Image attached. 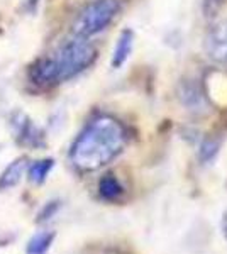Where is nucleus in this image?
<instances>
[{
    "mask_svg": "<svg viewBox=\"0 0 227 254\" xmlns=\"http://www.w3.org/2000/svg\"><path fill=\"white\" fill-rule=\"evenodd\" d=\"M126 139V129L117 119L98 116L86 124L73 142L70 158L80 171H95L122 153Z\"/></svg>",
    "mask_w": 227,
    "mask_h": 254,
    "instance_id": "1",
    "label": "nucleus"
},
{
    "mask_svg": "<svg viewBox=\"0 0 227 254\" xmlns=\"http://www.w3.org/2000/svg\"><path fill=\"white\" fill-rule=\"evenodd\" d=\"M97 60V48L88 39L75 38L63 44L55 55L36 61L29 76L38 87H53L85 71Z\"/></svg>",
    "mask_w": 227,
    "mask_h": 254,
    "instance_id": "2",
    "label": "nucleus"
},
{
    "mask_svg": "<svg viewBox=\"0 0 227 254\" xmlns=\"http://www.w3.org/2000/svg\"><path fill=\"white\" fill-rule=\"evenodd\" d=\"M119 10H121L119 0H93V2H90L78 14L75 24H73L75 38L88 39L107 29V26L115 19Z\"/></svg>",
    "mask_w": 227,
    "mask_h": 254,
    "instance_id": "3",
    "label": "nucleus"
},
{
    "mask_svg": "<svg viewBox=\"0 0 227 254\" xmlns=\"http://www.w3.org/2000/svg\"><path fill=\"white\" fill-rule=\"evenodd\" d=\"M205 51L210 60L227 64V20H222L209 31L205 38Z\"/></svg>",
    "mask_w": 227,
    "mask_h": 254,
    "instance_id": "4",
    "label": "nucleus"
},
{
    "mask_svg": "<svg viewBox=\"0 0 227 254\" xmlns=\"http://www.w3.org/2000/svg\"><path fill=\"white\" fill-rule=\"evenodd\" d=\"M14 129H15V137H17L20 144L27 147H41L44 144L41 129L27 116H24V114H17L14 117Z\"/></svg>",
    "mask_w": 227,
    "mask_h": 254,
    "instance_id": "5",
    "label": "nucleus"
},
{
    "mask_svg": "<svg viewBox=\"0 0 227 254\" xmlns=\"http://www.w3.org/2000/svg\"><path fill=\"white\" fill-rule=\"evenodd\" d=\"M133 48H134V32L131 29H124L121 32V36H119L117 43H115L112 60H110V64H112L114 69L124 66V63L129 60L131 53H133Z\"/></svg>",
    "mask_w": 227,
    "mask_h": 254,
    "instance_id": "6",
    "label": "nucleus"
},
{
    "mask_svg": "<svg viewBox=\"0 0 227 254\" xmlns=\"http://www.w3.org/2000/svg\"><path fill=\"white\" fill-rule=\"evenodd\" d=\"M24 171H27V163L24 158H19L15 161H12L9 166L5 168L2 175H0V188L5 190V188L15 187L22 178Z\"/></svg>",
    "mask_w": 227,
    "mask_h": 254,
    "instance_id": "7",
    "label": "nucleus"
},
{
    "mask_svg": "<svg viewBox=\"0 0 227 254\" xmlns=\"http://www.w3.org/2000/svg\"><path fill=\"white\" fill-rule=\"evenodd\" d=\"M53 168H55V159H51V158L39 159V161H34L32 165L27 166V176L32 183L41 185V183L46 182L48 175L51 173Z\"/></svg>",
    "mask_w": 227,
    "mask_h": 254,
    "instance_id": "8",
    "label": "nucleus"
},
{
    "mask_svg": "<svg viewBox=\"0 0 227 254\" xmlns=\"http://www.w3.org/2000/svg\"><path fill=\"white\" fill-rule=\"evenodd\" d=\"M98 193L105 200H117L124 193V188L114 175H105L98 183Z\"/></svg>",
    "mask_w": 227,
    "mask_h": 254,
    "instance_id": "9",
    "label": "nucleus"
},
{
    "mask_svg": "<svg viewBox=\"0 0 227 254\" xmlns=\"http://www.w3.org/2000/svg\"><path fill=\"white\" fill-rule=\"evenodd\" d=\"M55 241V232H39L27 243V254H46Z\"/></svg>",
    "mask_w": 227,
    "mask_h": 254,
    "instance_id": "10",
    "label": "nucleus"
},
{
    "mask_svg": "<svg viewBox=\"0 0 227 254\" xmlns=\"http://www.w3.org/2000/svg\"><path fill=\"white\" fill-rule=\"evenodd\" d=\"M180 100L183 102L188 109H193V107H200L204 98H202V93H200V90L197 88V85L190 83V81H185V83L181 85Z\"/></svg>",
    "mask_w": 227,
    "mask_h": 254,
    "instance_id": "11",
    "label": "nucleus"
},
{
    "mask_svg": "<svg viewBox=\"0 0 227 254\" xmlns=\"http://www.w3.org/2000/svg\"><path fill=\"white\" fill-rule=\"evenodd\" d=\"M226 0H204L202 7H204V15L205 17H216L217 12L221 10V7L224 5Z\"/></svg>",
    "mask_w": 227,
    "mask_h": 254,
    "instance_id": "12",
    "label": "nucleus"
},
{
    "mask_svg": "<svg viewBox=\"0 0 227 254\" xmlns=\"http://www.w3.org/2000/svg\"><path fill=\"white\" fill-rule=\"evenodd\" d=\"M217 151H219V142L205 141L204 144H202V149H200L202 161H210V159H212L217 154Z\"/></svg>",
    "mask_w": 227,
    "mask_h": 254,
    "instance_id": "13",
    "label": "nucleus"
},
{
    "mask_svg": "<svg viewBox=\"0 0 227 254\" xmlns=\"http://www.w3.org/2000/svg\"><path fill=\"white\" fill-rule=\"evenodd\" d=\"M224 232H226V236H227V217L224 219Z\"/></svg>",
    "mask_w": 227,
    "mask_h": 254,
    "instance_id": "14",
    "label": "nucleus"
}]
</instances>
